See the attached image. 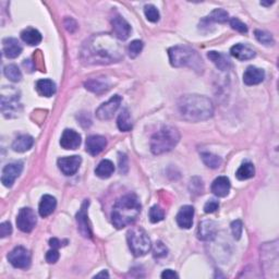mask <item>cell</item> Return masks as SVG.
I'll list each match as a JSON object with an SVG mask.
<instances>
[{
    "label": "cell",
    "mask_w": 279,
    "mask_h": 279,
    "mask_svg": "<svg viewBox=\"0 0 279 279\" xmlns=\"http://www.w3.org/2000/svg\"><path fill=\"white\" fill-rule=\"evenodd\" d=\"M207 57L215 66L221 70V71H227L230 68V60L228 59L225 55L218 52H208Z\"/></svg>",
    "instance_id": "cell-26"
},
{
    "label": "cell",
    "mask_w": 279,
    "mask_h": 279,
    "mask_svg": "<svg viewBox=\"0 0 279 279\" xmlns=\"http://www.w3.org/2000/svg\"><path fill=\"white\" fill-rule=\"evenodd\" d=\"M230 26L232 27V29L236 30V31H238L239 33H246L248 32V26H246L243 22H241L239 19H237V18H232L231 20H230Z\"/></svg>",
    "instance_id": "cell-41"
},
{
    "label": "cell",
    "mask_w": 279,
    "mask_h": 279,
    "mask_svg": "<svg viewBox=\"0 0 279 279\" xmlns=\"http://www.w3.org/2000/svg\"><path fill=\"white\" fill-rule=\"evenodd\" d=\"M81 144V136L71 129H66L60 139V145L64 150H77Z\"/></svg>",
    "instance_id": "cell-15"
},
{
    "label": "cell",
    "mask_w": 279,
    "mask_h": 279,
    "mask_svg": "<svg viewBox=\"0 0 279 279\" xmlns=\"http://www.w3.org/2000/svg\"><path fill=\"white\" fill-rule=\"evenodd\" d=\"M49 244L50 246H52L53 249H59L60 246H61V242L58 239H56V238H53V239H50L49 240Z\"/></svg>",
    "instance_id": "cell-48"
},
{
    "label": "cell",
    "mask_w": 279,
    "mask_h": 279,
    "mask_svg": "<svg viewBox=\"0 0 279 279\" xmlns=\"http://www.w3.org/2000/svg\"><path fill=\"white\" fill-rule=\"evenodd\" d=\"M8 261L16 268H29L31 265V254L24 246H17L8 254Z\"/></svg>",
    "instance_id": "cell-8"
},
{
    "label": "cell",
    "mask_w": 279,
    "mask_h": 279,
    "mask_svg": "<svg viewBox=\"0 0 279 279\" xmlns=\"http://www.w3.org/2000/svg\"><path fill=\"white\" fill-rule=\"evenodd\" d=\"M82 158L80 156L61 157L58 159V167L64 176H73L80 168Z\"/></svg>",
    "instance_id": "cell-13"
},
{
    "label": "cell",
    "mask_w": 279,
    "mask_h": 279,
    "mask_svg": "<svg viewBox=\"0 0 279 279\" xmlns=\"http://www.w3.org/2000/svg\"><path fill=\"white\" fill-rule=\"evenodd\" d=\"M230 191V180L227 177H218L212 183V192L218 198H225Z\"/></svg>",
    "instance_id": "cell-21"
},
{
    "label": "cell",
    "mask_w": 279,
    "mask_h": 279,
    "mask_svg": "<svg viewBox=\"0 0 279 279\" xmlns=\"http://www.w3.org/2000/svg\"><path fill=\"white\" fill-rule=\"evenodd\" d=\"M265 79V72L263 69L250 66L243 74V82L246 85H257L262 83Z\"/></svg>",
    "instance_id": "cell-20"
},
{
    "label": "cell",
    "mask_w": 279,
    "mask_h": 279,
    "mask_svg": "<svg viewBox=\"0 0 279 279\" xmlns=\"http://www.w3.org/2000/svg\"><path fill=\"white\" fill-rule=\"evenodd\" d=\"M118 162H119V171L121 174H127L129 170V161H128V157L123 153H119L118 155Z\"/></svg>",
    "instance_id": "cell-42"
},
{
    "label": "cell",
    "mask_w": 279,
    "mask_h": 279,
    "mask_svg": "<svg viewBox=\"0 0 279 279\" xmlns=\"http://www.w3.org/2000/svg\"><path fill=\"white\" fill-rule=\"evenodd\" d=\"M144 13H145L147 20L153 23L157 22L160 18L159 11H158L157 8L155 6H153V4H147V6L144 7Z\"/></svg>",
    "instance_id": "cell-35"
},
{
    "label": "cell",
    "mask_w": 279,
    "mask_h": 279,
    "mask_svg": "<svg viewBox=\"0 0 279 279\" xmlns=\"http://www.w3.org/2000/svg\"><path fill=\"white\" fill-rule=\"evenodd\" d=\"M217 234L216 224L213 220H203L199 222L198 229V238L202 241H212Z\"/></svg>",
    "instance_id": "cell-16"
},
{
    "label": "cell",
    "mask_w": 279,
    "mask_h": 279,
    "mask_svg": "<svg viewBox=\"0 0 279 279\" xmlns=\"http://www.w3.org/2000/svg\"><path fill=\"white\" fill-rule=\"evenodd\" d=\"M59 259V252L57 249H53V250H49L47 254H46V261L50 264H54L56 263Z\"/></svg>",
    "instance_id": "cell-45"
},
{
    "label": "cell",
    "mask_w": 279,
    "mask_h": 279,
    "mask_svg": "<svg viewBox=\"0 0 279 279\" xmlns=\"http://www.w3.org/2000/svg\"><path fill=\"white\" fill-rule=\"evenodd\" d=\"M84 86L86 90L96 93V94H101L109 88L108 82L103 80V79H92V80H88L84 83Z\"/></svg>",
    "instance_id": "cell-28"
},
{
    "label": "cell",
    "mask_w": 279,
    "mask_h": 279,
    "mask_svg": "<svg viewBox=\"0 0 279 279\" xmlns=\"http://www.w3.org/2000/svg\"><path fill=\"white\" fill-rule=\"evenodd\" d=\"M11 232H12V227L9 221H4L0 225V237H1V238H6V237L10 236Z\"/></svg>",
    "instance_id": "cell-44"
},
{
    "label": "cell",
    "mask_w": 279,
    "mask_h": 279,
    "mask_svg": "<svg viewBox=\"0 0 279 279\" xmlns=\"http://www.w3.org/2000/svg\"><path fill=\"white\" fill-rule=\"evenodd\" d=\"M115 171V166L113 164V161H110L108 159L101 160L99 166L96 167L95 174L97 177H100L101 179H107L114 174Z\"/></svg>",
    "instance_id": "cell-29"
},
{
    "label": "cell",
    "mask_w": 279,
    "mask_h": 279,
    "mask_svg": "<svg viewBox=\"0 0 279 279\" xmlns=\"http://www.w3.org/2000/svg\"><path fill=\"white\" fill-rule=\"evenodd\" d=\"M153 255H154V258L157 259H162V258H166L167 257V254H168V250H167L166 248V245L160 242V241H158V242L155 243V246H154V250H153Z\"/></svg>",
    "instance_id": "cell-39"
},
{
    "label": "cell",
    "mask_w": 279,
    "mask_h": 279,
    "mask_svg": "<svg viewBox=\"0 0 279 279\" xmlns=\"http://www.w3.org/2000/svg\"><path fill=\"white\" fill-rule=\"evenodd\" d=\"M218 208H219V203H218V201H216V199H209L208 202H206L205 205H204V212L207 214H212L216 212Z\"/></svg>",
    "instance_id": "cell-43"
},
{
    "label": "cell",
    "mask_w": 279,
    "mask_h": 279,
    "mask_svg": "<svg viewBox=\"0 0 279 279\" xmlns=\"http://www.w3.org/2000/svg\"><path fill=\"white\" fill-rule=\"evenodd\" d=\"M122 57L121 47L109 34L92 36L83 45L81 52V58L87 64H109Z\"/></svg>",
    "instance_id": "cell-1"
},
{
    "label": "cell",
    "mask_w": 279,
    "mask_h": 279,
    "mask_svg": "<svg viewBox=\"0 0 279 279\" xmlns=\"http://www.w3.org/2000/svg\"><path fill=\"white\" fill-rule=\"evenodd\" d=\"M111 25L115 32V35L120 40H125L131 34V26L120 15H115L111 18Z\"/></svg>",
    "instance_id": "cell-14"
},
{
    "label": "cell",
    "mask_w": 279,
    "mask_h": 279,
    "mask_svg": "<svg viewBox=\"0 0 279 279\" xmlns=\"http://www.w3.org/2000/svg\"><path fill=\"white\" fill-rule=\"evenodd\" d=\"M120 104H121V97L119 95H115L111 99L106 101V103L101 104L96 110L97 118L100 120H108L113 118L116 111L119 108Z\"/></svg>",
    "instance_id": "cell-11"
},
{
    "label": "cell",
    "mask_w": 279,
    "mask_h": 279,
    "mask_svg": "<svg viewBox=\"0 0 279 279\" xmlns=\"http://www.w3.org/2000/svg\"><path fill=\"white\" fill-rule=\"evenodd\" d=\"M142 205L134 193H129L119 199L113 207L111 221L117 229H122L133 224L141 213Z\"/></svg>",
    "instance_id": "cell-3"
},
{
    "label": "cell",
    "mask_w": 279,
    "mask_h": 279,
    "mask_svg": "<svg viewBox=\"0 0 279 279\" xmlns=\"http://www.w3.org/2000/svg\"><path fill=\"white\" fill-rule=\"evenodd\" d=\"M161 278H164V279H174V278H178V275H177V274L173 271V269H166V271L162 272Z\"/></svg>",
    "instance_id": "cell-47"
},
{
    "label": "cell",
    "mask_w": 279,
    "mask_h": 279,
    "mask_svg": "<svg viewBox=\"0 0 279 279\" xmlns=\"http://www.w3.org/2000/svg\"><path fill=\"white\" fill-rule=\"evenodd\" d=\"M21 109L20 96L18 92L12 90L10 92L8 90V95L2 92L1 94V111L6 118H13L18 116Z\"/></svg>",
    "instance_id": "cell-7"
},
{
    "label": "cell",
    "mask_w": 279,
    "mask_h": 279,
    "mask_svg": "<svg viewBox=\"0 0 279 279\" xmlns=\"http://www.w3.org/2000/svg\"><path fill=\"white\" fill-rule=\"evenodd\" d=\"M2 52L7 58L15 59L21 55L22 46L18 40L8 37V39H4L2 41Z\"/></svg>",
    "instance_id": "cell-19"
},
{
    "label": "cell",
    "mask_w": 279,
    "mask_h": 279,
    "mask_svg": "<svg viewBox=\"0 0 279 279\" xmlns=\"http://www.w3.org/2000/svg\"><path fill=\"white\" fill-rule=\"evenodd\" d=\"M37 219L34 211L30 207L20 209L17 217V226L23 232H31L34 229Z\"/></svg>",
    "instance_id": "cell-9"
},
{
    "label": "cell",
    "mask_w": 279,
    "mask_h": 279,
    "mask_svg": "<svg viewBox=\"0 0 279 279\" xmlns=\"http://www.w3.org/2000/svg\"><path fill=\"white\" fill-rule=\"evenodd\" d=\"M254 175H255L254 165L252 164V162H249V161L241 165L236 173L237 178L241 181L251 179L252 177H254Z\"/></svg>",
    "instance_id": "cell-32"
},
{
    "label": "cell",
    "mask_w": 279,
    "mask_h": 279,
    "mask_svg": "<svg viewBox=\"0 0 279 279\" xmlns=\"http://www.w3.org/2000/svg\"><path fill=\"white\" fill-rule=\"evenodd\" d=\"M165 217V212L160 206L154 205L150 209V220L153 224H156V222H159Z\"/></svg>",
    "instance_id": "cell-36"
},
{
    "label": "cell",
    "mask_w": 279,
    "mask_h": 279,
    "mask_svg": "<svg viewBox=\"0 0 279 279\" xmlns=\"http://www.w3.org/2000/svg\"><path fill=\"white\" fill-rule=\"evenodd\" d=\"M143 41L142 40H133L130 43L129 45V47H128V53H129V56L131 58H137L138 56L140 55V53L142 52V49H143Z\"/></svg>",
    "instance_id": "cell-38"
},
{
    "label": "cell",
    "mask_w": 279,
    "mask_h": 279,
    "mask_svg": "<svg viewBox=\"0 0 279 279\" xmlns=\"http://www.w3.org/2000/svg\"><path fill=\"white\" fill-rule=\"evenodd\" d=\"M22 40L30 46H36L41 41V34L33 27H27L21 33Z\"/></svg>",
    "instance_id": "cell-27"
},
{
    "label": "cell",
    "mask_w": 279,
    "mask_h": 279,
    "mask_svg": "<svg viewBox=\"0 0 279 279\" xmlns=\"http://www.w3.org/2000/svg\"><path fill=\"white\" fill-rule=\"evenodd\" d=\"M34 144V139L31 136H27V134H22V136H19L15 142L12 144V148L15 152L18 153H23L29 151L30 148L33 146Z\"/></svg>",
    "instance_id": "cell-25"
},
{
    "label": "cell",
    "mask_w": 279,
    "mask_h": 279,
    "mask_svg": "<svg viewBox=\"0 0 279 279\" xmlns=\"http://www.w3.org/2000/svg\"><path fill=\"white\" fill-rule=\"evenodd\" d=\"M180 140L179 131L170 125H165L151 139V151L153 154L160 155L170 152Z\"/></svg>",
    "instance_id": "cell-5"
},
{
    "label": "cell",
    "mask_w": 279,
    "mask_h": 279,
    "mask_svg": "<svg viewBox=\"0 0 279 279\" xmlns=\"http://www.w3.org/2000/svg\"><path fill=\"white\" fill-rule=\"evenodd\" d=\"M23 170V162L22 161H15L8 164L2 170L1 182L4 187L11 188L15 183L16 179L21 175Z\"/></svg>",
    "instance_id": "cell-12"
},
{
    "label": "cell",
    "mask_w": 279,
    "mask_h": 279,
    "mask_svg": "<svg viewBox=\"0 0 279 279\" xmlns=\"http://www.w3.org/2000/svg\"><path fill=\"white\" fill-rule=\"evenodd\" d=\"M242 230H243V225L242 221L237 219L235 221L231 222V231H232V236L236 240H239L242 236Z\"/></svg>",
    "instance_id": "cell-40"
},
{
    "label": "cell",
    "mask_w": 279,
    "mask_h": 279,
    "mask_svg": "<svg viewBox=\"0 0 279 279\" xmlns=\"http://www.w3.org/2000/svg\"><path fill=\"white\" fill-rule=\"evenodd\" d=\"M3 73L6 78L12 82H20L22 79V73L20 69H19L16 64H8V66L4 67Z\"/></svg>",
    "instance_id": "cell-34"
},
{
    "label": "cell",
    "mask_w": 279,
    "mask_h": 279,
    "mask_svg": "<svg viewBox=\"0 0 279 279\" xmlns=\"http://www.w3.org/2000/svg\"><path fill=\"white\" fill-rule=\"evenodd\" d=\"M107 145V140L101 136H91L86 139V152L92 156L99 155Z\"/></svg>",
    "instance_id": "cell-18"
},
{
    "label": "cell",
    "mask_w": 279,
    "mask_h": 279,
    "mask_svg": "<svg viewBox=\"0 0 279 279\" xmlns=\"http://www.w3.org/2000/svg\"><path fill=\"white\" fill-rule=\"evenodd\" d=\"M127 241L131 252L136 257H143L152 249L151 239L141 227H134L127 234Z\"/></svg>",
    "instance_id": "cell-6"
},
{
    "label": "cell",
    "mask_w": 279,
    "mask_h": 279,
    "mask_svg": "<svg viewBox=\"0 0 279 279\" xmlns=\"http://www.w3.org/2000/svg\"><path fill=\"white\" fill-rule=\"evenodd\" d=\"M171 66L175 68H190L202 72L204 63L197 50L189 46H175L168 50Z\"/></svg>",
    "instance_id": "cell-4"
},
{
    "label": "cell",
    "mask_w": 279,
    "mask_h": 279,
    "mask_svg": "<svg viewBox=\"0 0 279 279\" xmlns=\"http://www.w3.org/2000/svg\"><path fill=\"white\" fill-rule=\"evenodd\" d=\"M100 277H109V274L107 273L106 271H103L101 273H100V274H97V275H95V278H100Z\"/></svg>",
    "instance_id": "cell-49"
},
{
    "label": "cell",
    "mask_w": 279,
    "mask_h": 279,
    "mask_svg": "<svg viewBox=\"0 0 279 279\" xmlns=\"http://www.w3.org/2000/svg\"><path fill=\"white\" fill-rule=\"evenodd\" d=\"M230 54L232 57L239 60H250L255 57L254 49L245 44H237L232 46L230 49Z\"/></svg>",
    "instance_id": "cell-22"
},
{
    "label": "cell",
    "mask_w": 279,
    "mask_h": 279,
    "mask_svg": "<svg viewBox=\"0 0 279 279\" xmlns=\"http://www.w3.org/2000/svg\"><path fill=\"white\" fill-rule=\"evenodd\" d=\"M36 91L39 92V94L45 97H52L55 95L56 91V84L49 79H41L36 82Z\"/></svg>",
    "instance_id": "cell-24"
},
{
    "label": "cell",
    "mask_w": 279,
    "mask_h": 279,
    "mask_svg": "<svg viewBox=\"0 0 279 279\" xmlns=\"http://www.w3.org/2000/svg\"><path fill=\"white\" fill-rule=\"evenodd\" d=\"M254 34H255V37H257V40L263 45L272 46V45H274V43H275V41H274L273 36L269 33H267V32L257 30Z\"/></svg>",
    "instance_id": "cell-37"
},
{
    "label": "cell",
    "mask_w": 279,
    "mask_h": 279,
    "mask_svg": "<svg viewBox=\"0 0 279 279\" xmlns=\"http://www.w3.org/2000/svg\"><path fill=\"white\" fill-rule=\"evenodd\" d=\"M57 206V201L52 195L46 194L40 199V207H39V213L41 217H48L50 214H53L54 211Z\"/></svg>",
    "instance_id": "cell-23"
},
{
    "label": "cell",
    "mask_w": 279,
    "mask_h": 279,
    "mask_svg": "<svg viewBox=\"0 0 279 279\" xmlns=\"http://www.w3.org/2000/svg\"><path fill=\"white\" fill-rule=\"evenodd\" d=\"M181 117L188 121L199 122L212 118L214 107L212 100L201 95H184L178 100Z\"/></svg>",
    "instance_id": "cell-2"
},
{
    "label": "cell",
    "mask_w": 279,
    "mask_h": 279,
    "mask_svg": "<svg viewBox=\"0 0 279 279\" xmlns=\"http://www.w3.org/2000/svg\"><path fill=\"white\" fill-rule=\"evenodd\" d=\"M202 157V160L204 164H205L208 168H212V169H216L218 168L221 165V158L217 155H214L212 153H208V152H203L201 154Z\"/></svg>",
    "instance_id": "cell-33"
},
{
    "label": "cell",
    "mask_w": 279,
    "mask_h": 279,
    "mask_svg": "<svg viewBox=\"0 0 279 279\" xmlns=\"http://www.w3.org/2000/svg\"><path fill=\"white\" fill-rule=\"evenodd\" d=\"M228 19H229V15H228V12L225 11L224 9H215V10L212 11L211 15L204 19L202 22L206 23V25H208L211 22L225 23L228 21Z\"/></svg>",
    "instance_id": "cell-31"
},
{
    "label": "cell",
    "mask_w": 279,
    "mask_h": 279,
    "mask_svg": "<svg viewBox=\"0 0 279 279\" xmlns=\"http://www.w3.org/2000/svg\"><path fill=\"white\" fill-rule=\"evenodd\" d=\"M64 26H66V29L70 32V33H73V32L76 31L77 27H78L76 21H74L73 19H71V18H68V19H66V20H64Z\"/></svg>",
    "instance_id": "cell-46"
},
{
    "label": "cell",
    "mask_w": 279,
    "mask_h": 279,
    "mask_svg": "<svg viewBox=\"0 0 279 279\" xmlns=\"http://www.w3.org/2000/svg\"><path fill=\"white\" fill-rule=\"evenodd\" d=\"M193 217H194V208L193 206L184 205L180 208L179 213L177 214L176 220L177 224L180 228L183 229H190L193 225Z\"/></svg>",
    "instance_id": "cell-17"
},
{
    "label": "cell",
    "mask_w": 279,
    "mask_h": 279,
    "mask_svg": "<svg viewBox=\"0 0 279 279\" xmlns=\"http://www.w3.org/2000/svg\"><path fill=\"white\" fill-rule=\"evenodd\" d=\"M117 124H118V128L120 131H122V132L131 131L133 123H132L131 116H130L128 109H123L121 113H120L118 120H117Z\"/></svg>",
    "instance_id": "cell-30"
},
{
    "label": "cell",
    "mask_w": 279,
    "mask_h": 279,
    "mask_svg": "<svg viewBox=\"0 0 279 279\" xmlns=\"http://www.w3.org/2000/svg\"><path fill=\"white\" fill-rule=\"evenodd\" d=\"M273 3H274V1H272V2H261L262 6H271V4H273Z\"/></svg>",
    "instance_id": "cell-50"
},
{
    "label": "cell",
    "mask_w": 279,
    "mask_h": 279,
    "mask_svg": "<svg viewBox=\"0 0 279 279\" xmlns=\"http://www.w3.org/2000/svg\"><path fill=\"white\" fill-rule=\"evenodd\" d=\"M90 205V201L85 199L83 202L81 208L79 209V212L77 213V222H78V229L79 232L84 237V238H92V228L90 220H88V215H87V208Z\"/></svg>",
    "instance_id": "cell-10"
}]
</instances>
